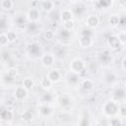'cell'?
Here are the masks:
<instances>
[{"instance_id":"6da1fadb","label":"cell","mask_w":126,"mask_h":126,"mask_svg":"<svg viewBox=\"0 0 126 126\" xmlns=\"http://www.w3.org/2000/svg\"><path fill=\"white\" fill-rule=\"evenodd\" d=\"M119 104H120V103L114 101V100L111 99V98L108 99V100H106V101H104L103 104L101 105V112H102V114H103L106 118H110V117L117 116Z\"/></svg>"},{"instance_id":"7a4b0ae2","label":"cell","mask_w":126,"mask_h":126,"mask_svg":"<svg viewBox=\"0 0 126 126\" xmlns=\"http://www.w3.org/2000/svg\"><path fill=\"white\" fill-rule=\"evenodd\" d=\"M68 69H69V72L81 75L85 71H87V63L82 58L76 57V58H73L72 60H70L69 64H68Z\"/></svg>"},{"instance_id":"3957f363","label":"cell","mask_w":126,"mask_h":126,"mask_svg":"<svg viewBox=\"0 0 126 126\" xmlns=\"http://www.w3.org/2000/svg\"><path fill=\"white\" fill-rule=\"evenodd\" d=\"M100 78H101V81L107 86L112 87L117 83V75L109 67H104V69L100 73Z\"/></svg>"},{"instance_id":"277c9868","label":"cell","mask_w":126,"mask_h":126,"mask_svg":"<svg viewBox=\"0 0 126 126\" xmlns=\"http://www.w3.org/2000/svg\"><path fill=\"white\" fill-rule=\"evenodd\" d=\"M97 61L101 66L109 67L114 62V56L112 54V51L109 50L108 48L99 51L97 54Z\"/></svg>"},{"instance_id":"5b68a950","label":"cell","mask_w":126,"mask_h":126,"mask_svg":"<svg viewBox=\"0 0 126 126\" xmlns=\"http://www.w3.org/2000/svg\"><path fill=\"white\" fill-rule=\"evenodd\" d=\"M18 75V70L14 67H9L1 76V83L4 86H12L16 81V77Z\"/></svg>"},{"instance_id":"8992f818","label":"cell","mask_w":126,"mask_h":126,"mask_svg":"<svg viewBox=\"0 0 126 126\" xmlns=\"http://www.w3.org/2000/svg\"><path fill=\"white\" fill-rule=\"evenodd\" d=\"M126 98V90L123 85L112 86L111 92V99L118 103H124Z\"/></svg>"},{"instance_id":"52a82bcc","label":"cell","mask_w":126,"mask_h":126,"mask_svg":"<svg viewBox=\"0 0 126 126\" xmlns=\"http://www.w3.org/2000/svg\"><path fill=\"white\" fill-rule=\"evenodd\" d=\"M26 50L27 53L33 59L40 57L41 55V48H40V44L37 42H30L26 45Z\"/></svg>"},{"instance_id":"ba28073f","label":"cell","mask_w":126,"mask_h":126,"mask_svg":"<svg viewBox=\"0 0 126 126\" xmlns=\"http://www.w3.org/2000/svg\"><path fill=\"white\" fill-rule=\"evenodd\" d=\"M56 58L52 52H45L40 55V64L44 68H51L55 64Z\"/></svg>"},{"instance_id":"9c48e42d","label":"cell","mask_w":126,"mask_h":126,"mask_svg":"<svg viewBox=\"0 0 126 126\" xmlns=\"http://www.w3.org/2000/svg\"><path fill=\"white\" fill-rule=\"evenodd\" d=\"M106 43H107V46H108V49L109 50H113V51H118L120 48H123L124 46L120 43L118 37H117V34H110L107 39H106Z\"/></svg>"},{"instance_id":"30bf717a","label":"cell","mask_w":126,"mask_h":126,"mask_svg":"<svg viewBox=\"0 0 126 126\" xmlns=\"http://www.w3.org/2000/svg\"><path fill=\"white\" fill-rule=\"evenodd\" d=\"M70 9L72 10V12L74 14V17H83L86 14L87 6L83 2L77 0V1H75L73 3V5H72V7Z\"/></svg>"},{"instance_id":"8fae6325","label":"cell","mask_w":126,"mask_h":126,"mask_svg":"<svg viewBox=\"0 0 126 126\" xmlns=\"http://www.w3.org/2000/svg\"><path fill=\"white\" fill-rule=\"evenodd\" d=\"M64 81L69 87L75 88V87L79 86V83L81 81V77L78 74H75V73H72V72H68L64 76Z\"/></svg>"},{"instance_id":"7c38bea8","label":"cell","mask_w":126,"mask_h":126,"mask_svg":"<svg viewBox=\"0 0 126 126\" xmlns=\"http://www.w3.org/2000/svg\"><path fill=\"white\" fill-rule=\"evenodd\" d=\"M99 17L96 14H90L88 16H86V20H85V24L86 27L92 30L96 29L99 26Z\"/></svg>"},{"instance_id":"4fadbf2b","label":"cell","mask_w":126,"mask_h":126,"mask_svg":"<svg viewBox=\"0 0 126 126\" xmlns=\"http://www.w3.org/2000/svg\"><path fill=\"white\" fill-rule=\"evenodd\" d=\"M13 24L14 26L18 29V30H25L27 24H28V20L26 17V14H17L14 18H13Z\"/></svg>"},{"instance_id":"5bb4252c","label":"cell","mask_w":126,"mask_h":126,"mask_svg":"<svg viewBox=\"0 0 126 126\" xmlns=\"http://www.w3.org/2000/svg\"><path fill=\"white\" fill-rule=\"evenodd\" d=\"M25 31L31 35H37L41 32V26L39 22H28Z\"/></svg>"},{"instance_id":"9a60e30c","label":"cell","mask_w":126,"mask_h":126,"mask_svg":"<svg viewBox=\"0 0 126 126\" xmlns=\"http://www.w3.org/2000/svg\"><path fill=\"white\" fill-rule=\"evenodd\" d=\"M28 94H29V91L26 90L22 85L21 86H17L15 89H14V92H13V95H14V98L18 101H22V100H25L27 97H28Z\"/></svg>"},{"instance_id":"2e32d148","label":"cell","mask_w":126,"mask_h":126,"mask_svg":"<svg viewBox=\"0 0 126 126\" xmlns=\"http://www.w3.org/2000/svg\"><path fill=\"white\" fill-rule=\"evenodd\" d=\"M26 17H27L28 22H39L41 18V14L38 8L32 7L27 11Z\"/></svg>"},{"instance_id":"e0dca14e","label":"cell","mask_w":126,"mask_h":126,"mask_svg":"<svg viewBox=\"0 0 126 126\" xmlns=\"http://www.w3.org/2000/svg\"><path fill=\"white\" fill-rule=\"evenodd\" d=\"M57 103L58 105L63 108V109H67L69 107H71L72 105V98L70 95H68L67 94H62L61 95L58 96L57 98Z\"/></svg>"},{"instance_id":"ac0fdd59","label":"cell","mask_w":126,"mask_h":126,"mask_svg":"<svg viewBox=\"0 0 126 126\" xmlns=\"http://www.w3.org/2000/svg\"><path fill=\"white\" fill-rule=\"evenodd\" d=\"M94 35H88V34H80L79 38V45L82 48H89L94 43Z\"/></svg>"},{"instance_id":"d6986e66","label":"cell","mask_w":126,"mask_h":126,"mask_svg":"<svg viewBox=\"0 0 126 126\" xmlns=\"http://www.w3.org/2000/svg\"><path fill=\"white\" fill-rule=\"evenodd\" d=\"M48 77V79L53 83V84H56V83H59L61 80H62V73L59 69H50L46 75Z\"/></svg>"},{"instance_id":"ffe728a7","label":"cell","mask_w":126,"mask_h":126,"mask_svg":"<svg viewBox=\"0 0 126 126\" xmlns=\"http://www.w3.org/2000/svg\"><path fill=\"white\" fill-rule=\"evenodd\" d=\"M38 114L42 117V118H47L52 114V107L50 106V104H45V103H40L38 105Z\"/></svg>"},{"instance_id":"44dd1931","label":"cell","mask_w":126,"mask_h":126,"mask_svg":"<svg viewBox=\"0 0 126 126\" xmlns=\"http://www.w3.org/2000/svg\"><path fill=\"white\" fill-rule=\"evenodd\" d=\"M14 118V112L10 109L7 108L5 106H1L0 107V119L3 121H11Z\"/></svg>"},{"instance_id":"7402d4cb","label":"cell","mask_w":126,"mask_h":126,"mask_svg":"<svg viewBox=\"0 0 126 126\" xmlns=\"http://www.w3.org/2000/svg\"><path fill=\"white\" fill-rule=\"evenodd\" d=\"M78 87H81V89L85 92H90L94 88V82L92 79L84 78V79H81Z\"/></svg>"},{"instance_id":"603a6c76","label":"cell","mask_w":126,"mask_h":126,"mask_svg":"<svg viewBox=\"0 0 126 126\" xmlns=\"http://www.w3.org/2000/svg\"><path fill=\"white\" fill-rule=\"evenodd\" d=\"M39 8L45 13H50L54 10L55 4L52 0H40L39 2Z\"/></svg>"},{"instance_id":"cb8c5ba5","label":"cell","mask_w":126,"mask_h":126,"mask_svg":"<svg viewBox=\"0 0 126 126\" xmlns=\"http://www.w3.org/2000/svg\"><path fill=\"white\" fill-rule=\"evenodd\" d=\"M59 18H60V21L63 23V22H66V21H69V20H73L74 19V14H73V12L70 8H64L60 11Z\"/></svg>"},{"instance_id":"d4e9b609","label":"cell","mask_w":126,"mask_h":126,"mask_svg":"<svg viewBox=\"0 0 126 126\" xmlns=\"http://www.w3.org/2000/svg\"><path fill=\"white\" fill-rule=\"evenodd\" d=\"M52 85H53V83L48 79L47 76L41 77V79L39 81V86L43 91H50L52 88Z\"/></svg>"},{"instance_id":"484cf974","label":"cell","mask_w":126,"mask_h":126,"mask_svg":"<svg viewBox=\"0 0 126 126\" xmlns=\"http://www.w3.org/2000/svg\"><path fill=\"white\" fill-rule=\"evenodd\" d=\"M58 36L62 41H69L72 37V31H68V30L62 28L58 32Z\"/></svg>"},{"instance_id":"4316f807","label":"cell","mask_w":126,"mask_h":126,"mask_svg":"<svg viewBox=\"0 0 126 126\" xmlns=\"http://www.w3.org/2000/svg\"><path fill=\"white\" fill-rule=\"evenodd\" d=\"M22 86H23L26 90L31 91V90H32V89L34 88L35 82H34V80H33L32 77H26V78H24L23 81H22Z\"/></svg>"},{"instance_id":"83f0119b","label":"cell","mask_w":126,"mask_h":126,"mask_svg":"<svg viewBox=\"0 0 126 126\" xmlns=\"http://www.w3.org/2000/svg\"><path fill=\"white\" fill-rule=\"evenodd\" d=\"M53 100H54V97H53V95L49 93V91H45V93L42 94L41 96L39 97V101H40V103L50 104Z\"/></svg>"},{"instance_id":"f1b7e54d","label":"cell","mask_w":126,"mask_h":126,"mask_svg":"<svg viewBox=\"0 0 126 126\" xmlns=\"http://www.w3.org/2000/svg\"><path fill=\"white\" fill-rule=\"evenodd\" d=\"M0 7L3 11L9 12L14 8V2H13V0H1Z\"/></svg>"},{"instance_id":"f546056e","label":"cell","mask_w":126,"mask_h":126,"mask_svg":"<svg viewBox=\"0 0 126 126\" xmlns=\"http://www.w3.org/2000/svg\"><path fill=\"white\" fill-rule=\"evenodd\" d=\"M97 6L101 9H109L112 7L114 0H96Z\"/></svg>"},{"instance_id":"4dcf8cb0","label":"cell","mask_w":126,"mask_h":126,"mask_svg":"<svg viewBox=\"0 0 126 126\" xmlns=\"http://www.w3.org/2000/svg\"><path fill=\"white\" fill-rule=\"evenodd\" d=\"M107 119H108V121H107L108 125H111V126H121V125H123L122 119L118 116L110 117V118H107Z\"/></svg>"},{"instance_id":"1f68e13d","label":"cell","mask_w":126,"mask_h":126,"mask_svg":"<svg viewBox=\"0 0 126 126\" xmlns=\"http://www.w3.org/2000/svg\"><path fill=\"white\" fill-rule=\"evenodd\" d=\"M53 54L56 59H64L66 56V49L63 46H60L55 50V52Z\"/></svg>"},{"instance_id":"d6a6232c","label":"cell","mask_w":126,"mask_h":126,"mask_svg":"<svg viewBox=\"0 0 126 126\" xmlns=\"http://www.w3.org/2000/svg\"><path fill=\"white\" fill-rule=\"evenodd\" d=\"M9 39H8V36H7V33L6 32H0V47H6L8 44H9Z\"/></svg>"},{"instance_id":"836d02e7","label":"cell","mask_w":126,"mask_h":126,"mask_svg":"<svg viewBox=\"0 0 126 126\" xmlns=\"http://www.w3.org/2000/svg\"><path fill=\"white\" fill-rule=\"evenodd\" d=\"M32 118H33L32 112L31 110H29V109L24 110V111L22 112V114H21V119L24 120V121H27V122H28V121L32 120Z\"/></svg>"},{"instance_id":"e575fe53","label":"cell","mask_w":126,"mask_h":126,"mask_svg":"<svg viewBox=\"0 0 126 126\" xmlns=\"http://www.w3.org/2000/svg\"><path fill=\"white\" fill-rule=\"evenodd\" d=\"M118 21H119V15H110L108 18V23L112 28H117L118 26Z\"/></svg>"},{"instance_id":"d590c367","label":"cell","mask_w":126,"mask_h":126,"mask_svg":"<svg viewBox=\"0 0 126 126\" xmlns=\"http://www.w3.org/2000/svg\"><path fill=\"white\" fill-rule=\"evenodd\" d=\"M55 37V32L52 30H46L43 32V38L46 41H51Z\"/></svg>"},{"instance_id":"8d00e7d4","label":"cell","mask_w":126,"mask_h":126,"mask_svg":"<svg viewBox=\"0 0 126 126\" xmlns=\"http://www.w3.org/2000/svg\"><path fill=\"white\" fill-rule=\"evenodd\" d=\"M0 58H1L2 62L8 63V62H10V60H11V53H10L8 50L4 49V50H2V52H1V54H0Z\"/></svg>"},{"instance_id":"74e56055","label":"cell","mask_w":126,"mask_h":126,"mask_svg":"<svg viewBox=\"0 0 126 126\" xmlns=\"http://www.w3.org/2000/svg\"><path fill=\"white\" fill-rule=\"evenodd\" d=\"M117 116L120 117L122 120L125 119V117H126V105H125V102L119 104V108H118V114H117Z\"/></svg>"},{"instance_id":"f35d334b","label":"cell","mask_w":126,"mask_h":126,"mask_svg":"<svg viewBox=\"0 0 126 126\" xmlns=\"http://www.w3.org/2000/svg\"><path fill=\"white\" fill-rule=\"evenodd\" d=\"M6 33H7V36H8V39H9V42L12 43V42H15L17 40V32L15 31H11V30H8L6 31Z\"/></svg>"},{"instance_id":"ab89813d","label":"cell","mask_w":126,"mask_h":126,"mask_svg":"<svg viewBox=\"0 0 126 126\" xmlns=\"http://www.w3.org/2000/svg\"><path fill=\"white\" fill-rule=\"evenodd\" d=\"M62 28H64V29H66L68 31H73V29L75 28V21H74V19L66 21V22H63L62 23Z\"/></svg>"},{"instance_id":"60d3db41","label":"cell","mask_w":126,"mask_h":126,"mask_svg":"<svg viewBox=\"0 0 126 126\" xmlns=\"http://www.w3.org/2000/svg\"><path fill=\"white\" fill-rule=\"evenodd\" d=\"M8 31V20L4 17H0V32Z\"/></svg>"},{"instance_id":"b9f144b4","label":"cell","mask_w":126,"mask_h":126,"mask_svg":"<svg viewBox=\"0 0 126 126\" xmlns=\"http://www.w3.org/2000/svg\"><path fill=\"white\" fill-rule=\"evenodd\" d=\"M117 37H118V39H119L120 43L124 46V45H125V43H126V32H125V30L120 31V32L117 33Z\"/></svg>"},{"instance_id":"7bdbcfd3","label":"cell","mask_w":126,"mask_h":126,"mask_svg":"<svg viewBox=\"0 0 126 126\" xmlns=\"http://www.w3.org/2000/svg\"><path fill=\"white\" fill-rule=\"evenodd\" d=\"M125 24H126V19H125V15H121L119 16V21H118V26L117 28L120 29V31L125 29Z\"/></svg>"},{"instance_id":"ee69618b","label":"cell","mask_w":126,"mask_h":126,"mask_svg":"<svg viewBox=\"0 0 126 126\" xmlns=\"http://www.w3.org/2000/svg\"><path fill=\"white\" fill-rule=\"evenodd\" d=\"M125 62H126V58H125V56H123L122 57V60H121V68H122V71L124 72L125 70H126V67H125Z\"/></svg>"},{"instance_id":"f6af8a7d","label":"cell","mask_w":126,"mask_h":126,"mask_svg":"<svg viewBox=\"0 0 126 126\" xmlns=\"http://www.w3.org/2000/svg\"><path fill=\"white\" fill-rule=\"evenodd\" d=\"M118 3H119V5H120L121 7H125V5H126V0H118Z\"/></svg>"},{"instance_id":"bcb514c9","label":"cell","mask_w":126,"mask_h":126,"mask_svg":"<svg viewBox=\"0 0 126 126\" xmlns=\"http://www.w3.org/2000/svg\"><path fill=\"white\" fill-rule=\"evenodd\" d=\"M84 1H86V2H94V0H84Z\"/></svg>"},{"instance_id":"7dc6e473","label":"cell","mask_w":126,"mask_h":126,"mask_svg":"<svg viewBox=\"0 0 126 126\" xmlns=\"http://www.w3.org/2000/svg\"><path fill=\"white\" fill-rule=\"evenodd\" d=\"M73 1H77V0H73Z\"/></svg>"}]
</instances>
